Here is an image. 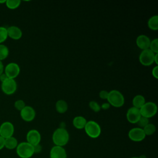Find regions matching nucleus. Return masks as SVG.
<instances>
[{"mask_svg":"<svg viewBox=\"0 0 158 158\" xmlns=\"http://www.w3.org/2000/svg\"><path fill=\"white\" fill-rule=\"evenodd\" d=\"M52 139L56 146L63 147L69 142V134L65 128H58L54 131Z\"/></svg>","mask_w":158,"mask_h":158,"instance_id":"nucleus-1","label":"nucleus"},{"mask_svg":"<svg viewBox=\"0 0 158 158\" xmlns=\"http://www.w3.org/2000/svg\"><path fill=\"white\" fill-rule=\"evenodd\" d=\"M107 100L110 106L115 107H120L125 103L123 95L119 91L116 89L111 90L109 92Z\"/></svg>","mask_w":158,"mask_h":158,"instance_id":"nucleus-2","label":"nucleus"},{"mask_svg":"<svg viewBox=\"0 0 158 158\" xmlns=\"http://www.w3.org/2000/svg\"><path fill=\"white\" fill-rule=\"evenodd\" d=\"M16 152L20 158H30L35 154L34 146L27 142H22L18 144Z\"/></svg>","mask_w":158,"mask_h":158,"instance_id":"nucleus-3","label":"nucleus"},{"mask_svg":"<svg viewBox=\"0 0 158 158\" xmlns=\"http://www.w3.org/2000/svg\"><path fill=\"white\" fill-rule=\"evenodd\" d=\"M84 129L86 135L91 138H96L99 137L101 133L100 125L96 122L93 120L87 122Z\"/></svg>","mask_w":158,"mask_h":158,"instance_id":"nucleus-4","label":"nucleus"},{"mask_svg":"<svg viewBox=\"0 0 158 158\" xmlns=\"http://www.w3.org/2000/svg\"><path fill=\"white\" fill-rule=\"evenodd\" d=\"M140 114L142 117L151 118L154 116L157 111V106L153 102H147L139 109Z\"/></svg>","mask_w":158,"mask_h":158,"instance_id":"nucleus-5","label":"nucleus"},{"mask_svg":"<svg viewBox=\"0 0 158 158\" xmlns=\"http://www.w3.org/2000/svg\"><path fill=\"white\" fill-rule=\"evenodd\" d=\"M155 54L149 49L143 50L139 56V62L144 66H149L154 62Z\"/></svg>","mask_w":158,"mask_h":158,"instance_id":"nucleus-6","label":"nucleus"},{"mask_svg":"<svg viewBox=\"0 0 158 158\" xmlns=\"http://www.w3.org/2000/svg\"><path fill=\"white\" fill-rule=\"evenodd\" d=\"M17 88V83L14 79L7 78L1 83V89L7 95L13 94L16 91Z\"/></svg>","mask_w":158,"mask_h":158,"instance_id":"nucleus-7","label":"nucleus"},{"mask_svg":"<svg viewBox=\"0 0 158 158\" xmlns=\"http://www.w3.org/2000/svg\"><path fill=\"white\" fill-rule=\"evenodd\" d=\"M5 74L9 78L14 79L20 73V69L19 65L15 62L9 63L4 69Z\"/></svg>","mask_w":158,"mask_h":158,"instance_id":"nucleus-8","label":"nucleus"},{"mask_svg":"<svg viewBox=\"0 0 158 158\" xmlns=\"http://www.w3.org/2000/svg\"><path fill=\"white\" fill-rule=\"evenodd\" d=\"M128 137L129 138L135 142H139L143 141L146 135L143 130V128L139 127L133 128L128 131Z\"/></svg>","mask_w":158,"mask_h":158,"instance_id":"nucleus-9","label":"nucleus"},{"mask_svg":"<svg viewBox=\"0 0 158 158\" xmlns=\"http://www.w3.org/2000/svg\"><path fill=\"white\" fill-rule=\"evenodd\" d=\"M14 127L10 122H4L0 126V136L4 139L12 136Z\"/></svg>","mask_w":158,"mask_h":158,"instance_id":"nucleus-10","label":"nucleus"},{"mask_svg":"<svg viewBox=\"0 0 158 158\" xmlns=\"http://www.w3.org/2000/svg\"><path fill=\"white\" fill-rule=\"evenodd\" d=\"M20 112L21 118L25 122H31L33 120L36 115L35 109L29 106H25V107Z\"/></svg>","mask_w":158,"mask_h":158,"instance_id":"nucleus-11","label":"nucleus"},{"mask_svg":"<svg viewBox=\"0 0 158 158\" xmlns=\"http://www.w3.org/2000/svg\"><path fill=\"white\" fill-rule=\"evenodd\" d=\"M26 138L27 142L33 146L39 144L41 141V135L38 130L35 129L28 131Z\"/></svg>","mask_w":158,"mask_h":158,"instance_id":"nucleus-12","label":"nucleus"},{"mask_svg":"<svg viewBox=\"0 0 158 158\" xmlns=\"http://www.w3.org/2000/svg\"><path fill=\"white\" fill-rule=\"evenodd\" d=\"M141 117L139 109L135 107H130L127 112V119L131 123H136Z\"/></svg>","mask_w":158,"mask_h":158,"instance_id":"nucleus-13","label":"nucleus"},{"mask_svg":"<svg viewBox=\"0 0 158 158\" xmlns=\"http://www.w3.org/2000/svg\"><path fill=\"white\" fill-rule=\"evenodd\" d=\"M151 40L148 36L145 35H139L136 40V46L142 50L149 49Z\"/></svg>","mask_w":158,"mask_h":158,"instance_id":"nucleus-14","label":"nucleus"},{"mask_svg":"<svg viewBox=\"0 0 158 158\" xmlns=\"http://www.w3.org/2000/svg\"><path fill=\"white\" fill-rule=\"evenodd\" d=\"M50 158H67L65 149L62 146H53L50 151Z\"/></svg>","mask_w":158,"mask_h":158,"instance_id":"nucleus-15","label":"nucleus"},{"mask_svg":"<svg viewBox=\"0 0 158 158\" xmlns=\"http://www.w3.org/2000/svg\"><path fill=\"white\" fill-rule=\"evenodd\" d=\"M7 35L10 38L18 40L21 38L22 36V31L20 28L16 26H10L7 28Z\"/></svg>","mask_w":158,"mask_h":158,"instance_id":"nucleus-16","label":"nucleus"},{"mask_svg":"<svg viewBox=\"0 0 158 158\" xmlns=\"http://www.w3.org/2000/svg\"><path fill=\"white\" fill-rule=\"evenodd\" d=\"M86 122L87 121L86 118L82 116H77L74 117L72 121V123L74 127L79 130L84 128L86 124Z\"/></svg>","mask_w":158,"mask_h":158,"instance_id":"nucleus-17","label":"nucleus"},{"mask_svg":"<svg viewBox=\"0 0 158 158\" xmlns=\"http://www.w3.org/2000/svg\"><path fill=\"white\" fill-rule=\"evenodd\" d=\"M68 109V104L64 100H58L56 103V110L59 114L65 113Z\"/></svg>","mask_w":158,"mask_h":158,"instance_id":"nucleus-18","label":"nucleus"},{"mask_svg":"<svg viewBox=\"0 0 158 158\" xmlns=\"http://www.w3.org/2000/svg\"><path fill=\"white\" fill-rule=\"evenodd\" d=\"M146 102L144 97L141 94H138L135 96L133 100H132V104L133 107H135L137 109H140Z\"/></svg>","mask_w":158,"mask_h":158,"instance_id":"nucleus-19","label":"nucleus"},{"mask_svg":"<svg viewBox=\"0 0 158 158\" xmlns=\"http://www.w3.org/2000/svg\"><path fill=\"white\" fill-rule=\"evenodd\" d=\"M17 145H18V141L15 137L11 136L5 139L4 147L6 148L7 149H14L17 148Z\"/></svg>","mask_w":158,"mask_h":158,"instance_id":"nucleus-20","label":"nucleus"},{"mask_svg":"<svg viewBox=\"0 0 158 158\" xmlns=\"http://www.w3.org/2000/svg\"><path fill=\"white\" fill-rule=\"evenodd\" d=\"M148 26L152 30L156 31L158 30V16L157 15L149 18L148 22Z\"/></svg>","mask_w":158,"mask_h":158,"instance_id":"nucleus-21","label":"nucleus"},{"mask_svg":"<svg viewBox=\"0 0 158 158\" xmlns=\"http://www.w3.org/2000/svg\"><path fill=\"white\" fill-rule=\"evenodd\" d=\"M143 130L146 136V135L150 136V135H153L155 133L156 128V126L154 124L149 123L146 126H145L143 128Z\"/></svg>","mask_w":158,"mask_h":158,"instance_id":"nucleus-22","label":"nucleus"},{"mask_svg":"<svg viewBox=\"0 0 158 158\" xmlns=\"http://www.w3.org/2000/svg\"><path fill=\"white\" fill-rule=\"evenodd\" d=\"M20 0H6V5L10 9H15L20 5Z\"/></svg>","mask_w":158,"mask_h":158,"instance_id":"nucleus-23","label":"nucleus"},{"mask_svg":"<svg viewBox=\"0 0 158 158\" xmlns=\"http://www.w3.org/2000/svg\"><path fill=\"white\" fill-rule=\"evenodd\" d=\"M9 55L8 48L4 45L0 44V61H2L6 59Z\"/></svg>","mask_w":158,"mask_h":158,"instance_id":"nucleus-24","label":"nucleus"},{"mask_svg":"<svg viewBox=\"0 0 158 158\" xmlns=\"http://www.w3.org/2000/svg\"><path fill=\"white\" fill-rule=\"evenodd\" d=\"M149 49L154 54L158 53V39L155 38L151 41Z\"/></svg>","mask_w":158,"mask_h":158,"instance_id":"nucleus-25","label":"nucleus"},{"mask_svg":"<svg viewBox=\"0 0 158 158\" xmlns=\"http://www.w3.org/2000/svg\"><path fill=\"white\" fill-rule=\"evenodd\" d=\"M8 37L7 28L4 27H0V44L4 42Z\"/></svg>","mask_w":158,"mask_h":158,"instance_id":"nucleus-26","label":"nucleus"},{"mask_svg":"<svg viewBox=\"0 0 158 158\" xmlns=\"http://www.w3.org/2000/svg\"><path fill=\"white\" fill-rule=\"evenodd\" d=\"M89 107L93 111L95 112H98L101 110V106L97 102L94 101H91L89 102Z\"/></svg>","mask_w":158,"mask_h":158,"instance_id":"nucleus-27","label":"nucleus"},{"mask_svg":"<svg viewBox=\"0 0 158 158\" xmlns=\"http://www.w3.org/2000/svg\"><path fill=\"white\" fill-rule=\"evenodd\" d=\"M136 123L139 127V128H143L145 126H146L149 123V119L148 118L141 116Z\"/></svg>","mask_w":158,"mask_h":158,"instance_id":"nucleus-28","label":"nucleus"},{"mask_svg":"<svg viewBox=\"0 0 158 158\" xmlns=\"http://www.w3.org/2000/svg\"><path fill=\"white\" fill-rule=\"evenodd\" d=\"M14 107L17 110L20 111L25 107V103L23 100H17L14 102Z\"/></svg>","mask_w":158,"mask_h":158,"instance_id":"nucleus-29","label":"nucleus"},{"mask_svg":"<svg viewBox=\"0 0 158 158\" xmlns=\"http://www.w3.org/2000/svg\"><path fill=\"white\" fill-rule=\"evenodd\" d=\"M108 94H109V92L107 91L101 90L99 93V96L100 98H101L102 99H107L108 97Z\"/></svg>","mask_w":158,"mask_h":158,"instance_id":"nucleus-30","label":"nucleus"},{"mask_svg":"<svg viewBox=\"0 0 158 158\" xmlns=\"http://www.w3.org/2000/svg\"><path fill=\"white\" fill-rule=\"evenodd\" d=\"M152 75L156 78H158V65L155 66L152 70Z\"/></svg>","mask_w":158,"mask_h":158,"instance_id":"nucleus-31","label":"nucleus"},{"mask_svg":"<svg viewBox=\"0 0 158 158\" xmlns=\"http://www.w3.org/2000/svg\"><path fill=\"white\" fill-rule=\"evenodd\" d=\"M41 149H42V147H41V146L40 144L34 146L35 153H39V152H40Z\"/></svg>","mask_w":158,"mask_h":158,"instance_id":"nucleus-32","label":"nucleus"},{"mask_svg":"<svg viewBox=\"0 0 158 158\" xmlns=\"http://www.w3.org/2000/svg\"><path fill=\"white\" fill-rule=\"evenodd\" d=\"M5 139L0 136V150H1L3 148H4Z\"/></svg>","mask_w":158,"mask_h":158,"instance_id":"nucleus-33","label":"nucleus"},{"mask_svg":"<svg viewBox=\"0 0 158 158\" xmlns=\"http://www.w3.org/2000/svg\"><path fill=\"white\" fill-rule=\"evenodd\" d=\"M110 107V104L108 103V102H105V103H103L101 106V108L104 109V110H107L108 109H109Z\"/></svg>","mask_w":158,"mask_h":158,"instance_id":"nucleus-34","label":"nucleus"},{"mask_svg":"<svg viewBox=\"0 0 158 158\" xmlns=\"http://www.w3.org/2000/svg\"><path fill=\"white\" fill-rule=\"evenodd\" d=\"M7 78H9L7 75L4 73H2L1 75H0V81H1V83H2L3 81H4L6 80H7Z\"/></svg>","mask_w":158,"mask_h":158,"instance_id":"nucleus-35","label":"nucleus"},{"mask_svg":"<svg viewBox=\"0 0 158 158\" xmlns=\"http://www.w3.org/2000/svg\"><path fill=\"white\" fill-rule=\"evenodd\" d=\"M4 70V65L2 62V61H0V75L3 73Z\"/></svg>","mask_w":158,"mask_h":158,"instance_id":"nucleus-36","label":"nucleus"},{"mask_svg":"<svg viewBox=\"0 0 158 158\" xmlns=\"http://www.w3.org/2000/svg\"><path fill=\"white\" fill-rule=\"evenodd\" d=\"M154 62L156 63V65H157V64H158V53L155 54V56H154Z\"/></svg>","mask_w":158,"mask_h":158,"instance_id":"nucleus-37","label":"nucleus"},{"mask_svg":"<svg viewBox=\"0 0 158 158\" xmlns=\"http://www.w3.org/2000/svg\"><path fill=\"white\" fill-rule=\"evenodd\" d=\"M139 158H146V156H144V155H141V156H139V157H138Z\"/></svg>","mask_w":158,"mask_h":158,"instance_id":"nucleus-38","label":"nucleus"},{"mask_svg":"<svg viewBox=\"0 0 158 158\" xmlns=\"http://www.w3.org/2000/svg\"><path fill=\"white\" fill-rule=\"evenodd\" d=\"M6 0H3V1H0V4H3V3H6Z\"/></svg>","mask_w":158,"mask_h":158,"instance_id":"nucleus-39","label":"nucleus"},{"mask_svg":"<svg viewBox=\"0 0 158 158\" xmlns=\"http://www.w3.org/2000/svg\"><path fill=\"white\" fill-rule=\"evenodd\" d=\"M131 158H139L138 157H131Z\"/></svg>","mask_w":158,"mask_h":158,"instance_id":"nucleus-40","label":"nucleus"}]
</instances>
